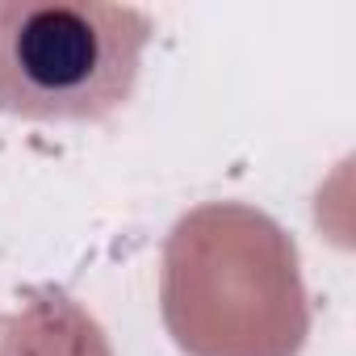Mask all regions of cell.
<instances>
[{
	"label": "cell",
	"mask_w": 356,
	"mask_h": 356,
	"mask_svg": "<svg viewBox=\"0 0 356 356\" xmlns=\"http://www.w3.org/2000/svg\"><path fill=\"white\" fill-rule=\"evenodd\" d=\"M151 13L109 0H0V109L30 122L118 113L151 42Z\"/></svg>",
	"instance_id": "cell-2"
},
{
	"label": "cell",
	"mask_w": 356,
	"mask_h": 356,
	"mask_svg": "<svg viewBox=\"0 0 356 356\" xmlns=\"http://www.w3.org/2000/svg\"><path fill=\"white\" fill-rule=\"evenodd\" d=\"M159 314L185 356H298L310 335L298 243L248 202L181 214L159 256Z\"/></svg>",
	"instance_id": "cell-1"
},
{
	"label": "cell",
	"mask_w": 356,
	"mask_h": 356,
	"mask_svg": "<svg viewBox=\"0 0 356 356\" xmlns=\"http://www.w3.org/2000/svg\"><path fill=\"white\" fill-rule=\"evenodd\" d=\"M0 356H113V343L72 293L38 285L0 314Z\"/></svg>",
	"instance_id": "cell-3"
}]
</instances>
